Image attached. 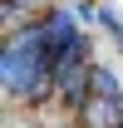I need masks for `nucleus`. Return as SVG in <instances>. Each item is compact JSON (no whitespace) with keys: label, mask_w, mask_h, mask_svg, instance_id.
I'll return each instance as SVG.
<instances>
[{"label":"nucleus","mask_w":123,"mask_h":128,"mask_svg":"<svg viewBox=\"0 0 123 128\" xmlns=\"http://www.w3.org/2000/svg\"><path fill=\"white\" fill-rule=\"evenodd\" d=\"M84 123H89V128H118V123H123L118 94H89V104H84Z\"/></svg>","instance_id":"1"},{"label":"nucleus","mask_w":123,"mask_h":128,"mask_svg":"<svg viewBox=\"0 0 123 128\" xmlns=\"http://www.w3.org/2000/svg\"><path fill=\"white\" fill-rule=\"evenodd\" d=\"M15 5H40V0H5V10H15Z\"/></svg>","instance_id":"2"}]
</instances>
